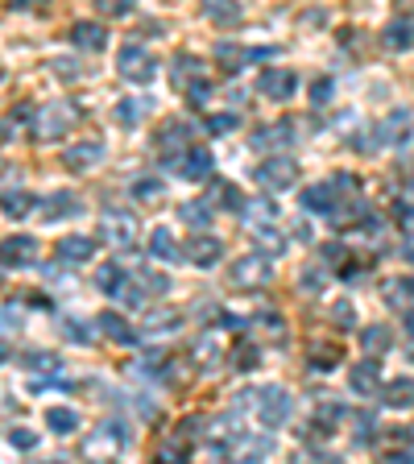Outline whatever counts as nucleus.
Returning a JSON list of instances; mask_svg holds the SVG:
<instances>
[{
    "label": "nucleus",
    "instance_id": "nucleus-1",
    "mask_svg": "<svg viewBox=\"0 0 414 464\" xmlns=\"http://www.w3.org/2000/svg\"><path fill=\"white\" fill-rule=\"evenodd\" d=\"M245 402L253 406V415H257L261 427H282L294 411L290 394L282 386H265V390H245Z\"/></svg>",
    "mask_w": 414,
    "mask_h": 464
},
{
    "label": "nucleus",
    "instance_id": "nucleus-2",
    "mask_svg": "<svg viewBox=\"0 0 414 464\" xmlns=\"http://www.w3.org/2000/svg\"><path fill=\"white\" fill-rule=\"evenodd\" d=\"M75 121H79V108L67 104V100H54V104H46V108H38V112H34L29 133H34V141H58V137L67 133Z\"/></svg>",
    "mask_w": 414,
    "mask_h": 464
},
{
    "label": "nucleus",
    "instance_id": "nucleus-3",
    "mask_svg": "<svg viewBox=\"0 0 414 464\" xmlns=\"http://www.w3.org/2000/svg\"><path fill=\"white\" fill-rule=\"evenodd\" d=\"M274 282V257L270 253H249V257L232 261L228 270V286L236 290H261Z\"/></svg>",
    "mask_w": 414,
    "mask_h": 464
},
{
    "label": "nucleus",
    "instance_id": "nucleus-4",
    "mask_svg": "<svg viewBox=\"0 0 414 464\" xmlns=\"http://www.w3.org/2000/svg\"><path fill=\"white\" fill-rule=\"evenodd\" d=\"M116 71H120V79H129V83H137V87H145V83H154V79H158L154 54H149V50H141V46H125V50H120Z\"/></svg>",
    "mask_w": 414,
    "mask_h": 464
},
{
    "label": "nucleus",
    "instance_id": "nucleus-5",
    "mask_svg": "<svg viewBox=\"0 0 414 464\" xmlns=\"http://www.w3.org/2000/svg\"><path fill=\"white\" fill-rule=\"evenodd\" d=\"M253 174H257V183L265 191H286V187L299 183V162H290L286 154H278V158H265Z\"/></svg>",
    "mask_w": 414,
    "mask_h": 464
},
{
    "label": "nucleus",
    "instance_id": "nucleus-6",
    "mask_svg": "<svg viewBox=\"0 0 414 464\" xmlns=\"http://www.w3.org/2000/svg\"><path fill=\"white\" fill-rule=\"evenodd\" d=\"M100 241L116 245V249H129V245L137 241L133 212H108V216H100Z\"/></svg>",
    "mask_w": 414,
    "mask_h": 464
},
{
    "label": "nucleus",
    "instance_id": "nucleus-7",
    "mask_svg": "<svg viewBox=\"0 0 414 464\" xmlns=\"http://www.w3.org/2000/svg\"><path fill=\"white\" fill-rule=\"evenodd\" d=\"M34 261H38V241H34V237L13 232V237L0 241V266H9V270H25V266H34Z\"/></svg>",
    "mask_w": 414,
    "mask_h": 464
},
{
    "label": "nucleus",
    "instance_id": "nucleus-8",
    "mask_svg": "<svg viewBox=\"0 0 414 464\" xmlns=\"http://www.w3.org/2000/svg\"><path fill=\"white\" fill-rule=\"evenodd\" d=\"M183 257L191 261V266H199V270H212V266H220V257H224V245L216 241L212 232H195L191 241H187V249H183Z\"/></svg>",
    "mask_w": 414,
    "mask_h": 464
},
{
    "label": "nucleus",
    "instance_id": "nucleus-9",
    "mask_svg": "<svg viewBox=\"0 0 414 464\" xmlns=\"http://www.w3.org/2000/svg\"><path fill=\"white\" fill-rule=\"evenodd\" d=\"M294 87H299V79H294V71H286V67H270V71H261V79H257V92L265 100H290L294 96Z\"/></svg>",
    "mask_w": 414,
    "mask_h": 464
},
{
    "label": "nucleus",
    "instance_id": "nucleus-10",
    "mask_svg": "<svg viewBox=\"0 0 414 464\" xmlns=\"http://www.w3.org/2000/svg\"><path fill=\"white\" fill-rule=\"evenodd\" d=\"M274 54H278V46H265V50L253 46L249 50V46H236V42H220V46H216V58H220L228 71H241L245 63H261V58H274Z\"/></svg>",
    "mask_w": 414,
    "mask_h": 464
},
{
    "label": "nucleus",
    "instance_id": "nucleus-11",
    "mask_svg": "<svg viewBox=\"0 0 414 464\" xmlns=\"http://www.w3.org/2000/svg\"><path fill=\"white\" fill-rule=\"evenodd\" d=\"M125 444H129V431H120V423H108L83 444V456H112V452H120Z\"/></svg>",
    "mask_w": 414,
    "mask_h": 464
},
{
    "label": "nucleus",
    "instance_id": "nucleus-12",
    "mask_svg": "<svg viewBox=\"0 0 414 464\" xmlns=\"http://www.w3.org/2000/svg\"><path fill=\"white\" fill-rule=\"evenodd\" d=\"M96 162H104V141H79V145H67V154H63V166L75 174L91 170Z\"/></svg>",
    "mask_w": 414,
    "mask_h": 464
},
{
    "label": "nucleus",
    "instance_id": "nucleus-13",
    "mask_svg": "<svg viewBox=\"0 0 414 464\" xmlns=\"http://www.w3.org/2000/svg\"><path fill=\"white\" fill-rule=\"evenodd\" d=\"M96 328H100V336L116 340V344H137V328L129 324L125 315H120V311H100Z\"/></svg>",
    "mask_w": 414,
    "mask_h": 464
},
{
    "label": "nucleus",
    "instance_id": "nucleus-14",
    "mask_svg": "<svg viewBox=\"0 0 414 464\" xmlns=\"http://www.w3.org/2000/svg\"><path fill=\"white\" fill-rule=\"evenodd\" d=\"M212 154L207 150H199V145H187L183 150V166H178V174L183 179H191V183H199V179H212Z\"/></svg>",
    "mask_w": 414,
    "mask_h": 464
},
{
    "label": "nucleus",
    "instance_id": "nucleus-15",
    "mask_svg": "<svg viewBox=\"0 0 414 464\" xmlns=\"http://www.w3.org/2000/svg\"><path fill=\"white\" fill-rule=\"evenodd\" d=\"M303 208H311V212H323V216H332V208H340L336 183H311L307 191H303Z\"/></svg>",
    "mask_w": 414,
    "mask_h": 464
},
{
    "label": "nucleus",
    "instance_id": "nucleus-16",
    "mask_svg": "<svg viewBox=\"0 0 414 464\" xmlns=\"http://www.w3.org/2000/svg\"><path fill=\"white\" fill-rule=\"evenodd\" d=\"M199 9L207 21H216V25H236V21L245 17L241 0H199Z\"/></svg>",
    "mask_w": 414,
    "mask_h": 464
},
{
    "label": "nucleus",
    "instance_id": "nucleus-17",
    "mask_svg": "<svg viewBox=\"0 0 414 464\" xmlns=\"http://www.w3.org/2000/svg\"><path fill=\"white\" fill-rule=\"evenodd\" d=\"M71 42H75L79 50H91V54H100V50L108 46V29L96 25V21H79V25L71 29Z\"/></svg>",
    "mask_w": 414,
    "mask_h": 464
},
{
    "label": "nucleus",
    "instance_id": "nucleus-18",
    "mask_svg": "<svg viewBox=\"0 0 414 464\" xmlns=\"http://www.w3.org/2000/svg\"><path fill=\"white\" fill-rule=\"evenodd\" d=\"M58 257L71 261V266L91 261L96 257V241H91V237H63V241H58Z\"/></svg>",
    "mask_w": 414,
    "mask_h": 464
},
{
    "label": "nucleus",
    "instance_id": "nucleus-19",
    "mask_svg": "<svg viewBox=\"0 0 414 464\" xmlns=\"http://www.w3.org/2000/svg\"><path fill=\"white\" fill-rule=\"evenodd\" d=\"M348 382H352L357 394H377V390H381V365H377V361H361V365L348 373Z\"/></svg>",
    "mask_w": 414,
    "mask_h": 464
},
{
    "label": "nucleus",
    "instance_id": "nucleus-20",
    "mask_svg": "<svg viewBox=\"0 0 414 464\" xmlns=\"http://www.w3.org/2000/svg\"><path fill=\"white\" fill-rule=\"evenodd\" d=\"M34 208H38V195H34V191H0V212L13 216V220L29 216Z\"/></svg>",
    "mask_w": 414,
    "mask_h": 464
},
{
    "label": "nucleus",
    "instance_id": "nucleus-21",
    "mask_svg": "<svg viewBox=\"0 0 414 464\" xmlns=\"http://www.w3.org/2000/svg\"><path fill=\"white\" fill-rule=\"evenodd\" d=\"M46 427L54 435H75L79 427H83V419H79V411H71V406H50V411H46Z\"/></svg>",
    "mask_w": 414,
    "mask_h": 464
},
{
    "label": "nucleus",
    "instance_id": "nucleus-22",
    "mask_svg": "<svg viewBox=\"0 0 414 464\" xmlns=\"http://www.w3.org/2000/svg\"><path fill=\"white\" fill-rule=\"evenodd\" d=\"M294 137H299L294 125L282 121V125H270V129H261V133H253V145H257V150H274V145H290Z\"/></svg>",
    "mask_w": 414,
    "mask_h": 464
},
{
    "label": "nucleus",
    "instance_id": "nucleus-23",
    "mask_svg": "<svg viewBox=\"0 0 414 464\" xmlns=\"http://www.w3.org/2000/svg\"><path fill=\"white\" fill-rule=\"evenodd\" d=\"M149 253H154V261H183V249H178V241L170 237V228H154Z\"/></svg>",
    "mask_w": 414,
    "mask_h": 464
},
{
    "label": "nucleus",
    "instance_id": "nucleus-24",
    "mask_svg": "<svg viewBox=\"0 0 414 464\" xmlns=\"http://www.w3.org/2000/svg\"><path fill=\"white\" fill-rule=\"evenodd\" d=\"M195 79H203V67H199V63H195L191 54H178V58H174V63H170V83L183 92V87L195 83Z\"/></svg>",
    "mask_w": 414,
    "mask_h": 464
},
{
    "label": "nucleus",
    "instance_id": "nucleus-25",
    "mask_svg": "<svg viewBox=\"0 0 414 464\" xmlns=\"http://www.w3.org/2000/svg\"><path fill=\"white\" fill-rule=\"evenodd\" d=\"M390 344H394V332H390V328H381V324H369V328H361V348H365L369 357L386 353Z\"/></svg>",
    "mask_w": 414,
    "mask_h": 464
},
{
    "label": "nucleus",
    "instance_id": "nucleus-26",
    "mask_svg": "<svg viewBox=\"0 0 414 464\" xmlns=\"http://www.w3.org/2000/svg\"><path fill=\"white\" fill-rule=\"evenodd\" d=\"M381 42H386V50H398V54H406V50H410V17L390 21L386 34H381Z\"/></svg>",
    "mask_w": 414,
    "mask_h": 464
},
{
    "label": "nucleus",
    "instance_id": "nucleus-27",
    "mask_svg": "<svg viewBox=\"0 0 414 464\" xmlns=\"http://www.w3.org/2000/svg\"><path fill=\"white\" fill-rule=\"evenodd\" d=\"M42 208H46V216H50V220H63V216H79V212H83V203H79L71 191H58V195H50V199L42 203Z\"/></svg>",
    "mask_w": 414,
    "mask_h": 464
},
{
    "label": "nucleus",
    "instance_id": "nucleus-28",
    "mask_svg": "<svg viewBox=\"0 0 414 464\" xmlns=\"http://www.w3.org/2000/svg\"><path fill=\"white\" fill-rule=\"evenodd\" d=\"M112 299H120L125 307H141V303H145V286L133 278V274H125V278H120V286L112 290Z\"/></svg>",
    "mask_w": 414,
    "mask_h": 464
},
{
    "label": "nucleus",
    "instance_id": "nucleus-29",
    "mask_svg": "<svg viewBox=\"0 0 414 464\" xmlns=\"http://www.w3.org/2000/svg\"><path fill=\"white\" fill-rule=\"evenodd\" d=\"M236 456H241V460H265V456H274V435H253V440H245Z\"/></svg>",
    "mask_w": 414,
    "mask_h": 464
},
{
    "label": "nucleus",
    "instance_id": "nucleus-30",
    "mask_svg": "<svg viewBox=\"0 0 414 464\" xmlns=\"http://www.w3.org/2000/svg\"><path fill=\"white\" fill-rule=\"evenodd\" d=\"M406 125H410V108H398L386 121V129H381V141H406V133H410Z\"/></svg>",
    "mask_w": 414,
    "mask_h": 464
},
{
    "label": "nucleus",
    "instance_id": "nucleus-31",
    "mask_svg": "<svg viewBox=\"0 0 414 464\" xmlns=\"http://www.w3.org/2000/svg\"><path fill=\"white\" fill-rule=\"evenodd\" d=\"M178 216H183V220L191 224L195 232L212 224V208H207V203H183V208H178Z\"/></svg>",
    "mask_w": 414,
    "mask_h": 464
},
{
    "label": "nucleus",
    "instance_id": "nucleus-32",
    "mask_svg": "<svg viewBox=\"0 0 414 464\" xmlns=\"http://www.w3.org/2000/svg\"><path fill=\"white\" fill-rule=\"evenodd\" d=\"M386 303H390V307H410V278H406V274H402V278H394V282H386Z\"/></svg>",
    "mask_w": 414,
    "mask_h": 464
},
{
    "label": "nucleus",
    "instance_id": "nucleus-33",
    "mask_svg": "<svg viewBox=\"0 0 414 464\" xmlns=\"http://www.w3.org/2000/svg\"><path fill=\"white\" fill-rule=\"evenodd\" d=\"M228 361L236 369H241V373H249V369H257V344H249V340H241V344L232 348L228 353Z\"/></svg>",
    "mask_w": 414,
    "mask_h": 464
},
{
    "label": "nucleus",
    "instance_id": "nucleus-34",
    "mask_svg": "<svg viewBox=\"0 0 414 464\" xmlns=\"http://www.w3.org/2000/svg\"><path fill=\"white\" fill-rule=\"evenodd\" d=\"M125 266H116V261H108V266H100V278H96V286H100V295H112L116 286H120V278H125Z\"/></svg>",
    "mask_w": 414,
    "mask_h": 464
},
{
    "label": "nucleus",
    "instance_id": "nucleus-35",
    "mask_svg": "<svg viewBox=\"0 0 414 464\" xmlns=\"http://www.w3.org/2000/svg\"><path fill=\"white\" fill-rule=\"evenodd\" d=\"M386 406H394V411L410 406V377H398L394 386H386Z\"/></svg>",
    "mask_w": 414,
    "mask_h": 464
},
{
    "label": "nucleus",
    "instance_id": "nucleus-36",
    "mask_svg": "<svg viewBox=\"0 0 414 464\" xmlns=\"http://www.w3.org/2000/svg\"><path fill=\"white\" fill-rule=\"evenodd\" d=\"M212 195H216V203H220V208H228V212H241V191H236V187L232 183H212Z\"/></svg>",
    "mask_w": 414,
    "mask_h": 464
},
{
    "label": "nucleus",
    "instance_id": "nucleus-37",
    "mask_svg": "<svg viewBox=\"0 0 414 464\" xmlns=\"http://www.w3.org/2000/svg\"><path fill=\"white\" fill-rule=\"evenodd\" d=\"M145 112H149L145 100H125V104H116V121H120V125H137Z\"/></svg>",
    "mask_w": 414,
    "mask_h": 464
},
{
    "label": "nucleus",
    "instance_id": "nucleus-38",
    "mask_svg": "<svg viewBox=\"0 0 414 464\" xmlns=\"http://www.w3.org/2000/svg\"><path fill=\"white\" fill-rule=\"evenodd\" d=\"M100 17H129L137 9V0H91Z\"/></svg>",
    "mask_w": 414,
    "mask_h": 464
},
{
    "label": "nucleus",
    "instance_id": "nucleus-39",
    "mask_svg": "<svg viewBox=\"0 0 414 464\" xmlns=\"http://www.w3.org/2000/svg\"><path fill=\"white\" fill-rule=\"evenodd\" d=\"M311 365L315 369H336L340 365V348L336 344H311Z\"/></svg>",
    "mask_w": 414,
    "mask_h": 464
},
{
    "label": "nucleus",
    "instance_id": "nucleus-40",
    "mask_svg": "<svg viewBox=\"0 0 414 464\" xmlns=\"http://www.w3.org/2000/svg\"><path fill=\"white\" fill-rule=\"evenodd\" d=\"M236 125H241V116H236V112H212V116H207V133H212V137L232 133Z\"/></svg>",
    "mask_w": 414,
    "mask_h": 464
},
{
    "label": "nucleus",
    "instance_id": "nucleus-41",
    "mask_svg": "<svg viewBox=\"0 0 414 464\" xmlns=\"http://www.w3.org/2000/svg\"><path fill=\"white\" fill-rule=\"evenodd\" d=\"M178 324H183V315H178V311H154L145 328H149V332H178Z\"/></svg>",
    "mask_w": 414,
    "mask_h": 464
},
{
    "label": "nucleus",
    "instance_id": "nucleus-42",
    "mask_svg": "<svg viewBox=\"0 0 414 464\" xmlns=\"http://www.w3.org/2000/svg\"><path fill=\"white\" fill-rule=\"evenodd\" d=\"M332 96H336V83H332L328 75H319L315 83H311V104L323 108V104H332Z\"/></svg>",
    "mask_w": 414,
    "mask_h": 464
},
{
    "label": "nucleus",
    "instance_id": "nucleus-43",
    "mask_svg": "<svg viewBox=\"0 0 414 464\" xmlns=\"http://www.w3.org/2000/svg\"><path fill=\"white\" fill-rule=\"evenodd\" d=\"M133 195H137L141 203H154L158 195H166V187H162V179H137V183H133Z\"/></svg>",
    "mask_w": 414,
    "mask_h": 464
},
{
    "label": "nucleus",
    "instance_id": "nucleus-44",
    "mask_svg": "<svg viewBox=\"0 0 414 464\" xmlns=\"http://www.w3.org/2000/svg\"><path fill=\"white\" fill-rule=\"evenodd\" d=\"M183 96H187V104L203 108V104H207V96H212V83H207V79H195V83L183 87Z\"/></svg>",
    "mask_w": 414,
    "mask_h": 464
},
{
    "label": "nucleus",
    "instance_id": "nucleus-45",
    "mask_svg": "<svg viewBox=\"0 0 414 464\" xmlns=\"http://www.w3.org/2000/svg\"><path fill=\"white\" fill-rule=\"evenodd\" d=\"M187 456H191V435H174L162 448V460H187Z\"/></svg>",
    "mask_w": 414,
    "mask_h": 464
},
{
    "label": "nucleus",
    "instance_id": "nucleus-46",
    "mask_svg": "<svg viewBox=\"0 0 414 464\" xmlns=\"http://www.w3.org/2000/svg\"><path fill=\"white\" fill-rule=\"evenodd\" d=\"M319 257H323V266H328V270H340V266L348 261V249L340 241H332V245H323V249H319Z\"/></svg>",
    "mask_w": 414,
    "mask_h": 464
},
{
    "label": "nucleus",
    "instance_id": "nucleus-47",
    "mask_svg": "<svg viewBox=\"0 0 414 464\" xmlns=\"http://www.w3.org/2000/svg\"><path fill=\"white\" fill-rule=\"evenodd\" d=\"M25 365L38 369V373H58V357H54V353H29Z\"/></svg>",
    "mask_w": 414,
    "mask_h": 464
},
{
    "label": "nucleus",
    "instance_id": "nucleus-48",
    "mask_svg": "<svg viewBox=\"0 0 414 464\" xmlns=\"http://www.w3.org/2000/svg\"><path fill=\"white\" fill-rule=\"evenodd\" d=\"M340 419H344V406L340 402H319V411H315V423H340Z\"/></svg>",
    "mask_w": 414,
    "mask_h": 464
},
{
    "label": "nucleus",
    "instance_id": "nucleus-49",
    "mask_svg": "<svg viewBox=\"0 0 414 464\" xmlns=\"http://www.w3.org/2000/svg\"><path fill=\"white\" fill-rule=\"evenodd\" d=\"M394 220H398V228L402 232H410V199H394Z\"/></svg>",
    "mask_w": 414,
    "mask_h": 464
},
{
    "label": "nucleus",
    "instance_id": "nucleus-50",
    "mask_svg": "<svg viewBox=\"0 0 414 464\" xmlns=\"http://www.w3.org/2000/svg\"><path fill=\"white\" fill-rule=\"evenodd\" d=\"M9 444L21 448V452H29V448H38V435H29V431H9Z\"/></svg>",
    "mask_w": 414,
    "mask_h": 464
},
{
    "label": "nucleus",
    "instance_id": "nucleus-51",
    "mask_svg": "<svg viewBox=\"0 0 414 464\" xmlns=\"http://www.w3.org/2000/svg\"><path fill=\"white\" fill-rule=\"evenodd\" d=\"M63 336H71V340H75V344H87V340H91V336H87V332H83V324H79V319H71V324H63Z\"/></svg>",
    "mask_w": 414,
    "mask_h": 464
},
{
    "label": "nucleus",
    "instance_id": "nucleus-52",
    "mask_svg": "<svg viewBox=\"0 0 414 464\" xmlns=\"http://www.w3.org/2000/svg\"><path fill=\"white\" fill-rule=\"evenodd\" d=\"M336 319L344 324V328H352V307H348V303H340V307H336Z\"/></svg>",
    "mask_w": 414,
    "mask_h": 464
},
{
    "label": "nucleus",
    "instance_id": "nucleus-53",
    "mask_svg": "<svg viewBox=\"0 0 414 464\" xmlns=\"http://www.w3.org/2000/svg\"><path fill=\"white\" fill-rule=\"evenodd\" d=\"M5 328H17V315H13V311H0V332Z\"/></svg>",
    "mask_w": 414,
    "mask_h": 464
},
{
    "label": "nucleus",
    "instance_id": "nucleus-54",
    "mask_svg": "<svg viewBox=\"0 0 414 464\" xmlns=\"http://www.w3.org/2000/svg\"><path fill=\"white\" fill-rule=\"evenodd\" d=\"M9 357H13V348L5 344V340H0V365H5V361H9Z\"/></svg>",
    "mask_w": 414,
    "mask_h": 464
}]
</instances>
